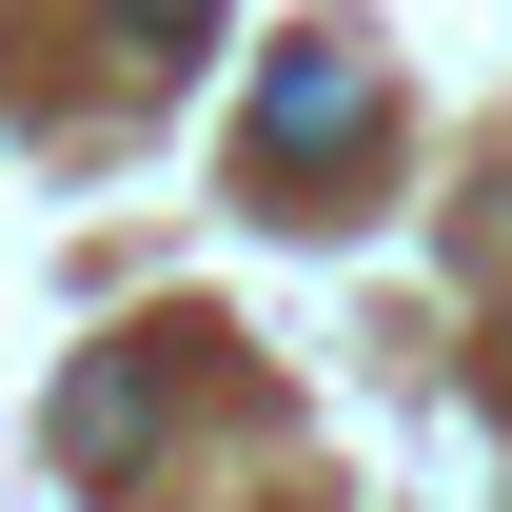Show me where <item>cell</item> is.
Returning <instances> with one entry per match:
<instances>
[{
	"instance_id": "obj_1",
	"label": "cell",
	"mask_w": 512,
	"mask_h": 512,
	"mask_svg": "<svg viewBox=\"0 0 512 512\" xmlns=\"http://www.w3.org/2000/svg\"><path fill=\"white\" fill-rule=\"evenodd\" d=\"M375 138V60L355 40H276V79H256V158H355Z\"/></svg>"
}]
</instances>
